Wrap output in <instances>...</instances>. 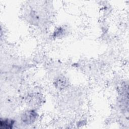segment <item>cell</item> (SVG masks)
I'll use <instances>...</instances> for the list:
<instances>
[{"label":"cell","instance_id":"6da1fadb","mask_svg":"<svg viewBox=\"0 0 129 129\" xmlns=\"http://www.w3.org/2000/svg\"><path fill=\"white\" fill-rule=\"evenodd\" d=\"M37 114L35 111L32 110L25 111L21 116L22 121L26 124L32 123L36 119Z\"/></svg>","mask_w":129,"mask_h":129},{"label":"cell","instance_id":"7a4b0ae2","mask_svg":"<svg viewBox=\"0 0 129 129\" xmlns=\"http://www.w3.org/2000/svg\"><path fill=\"white\" fill-rule=\"evenodd\" d=\"M15 121L11 119H1V127L2 128L9 129L12 128L14 125Z\"/></svg>","mask_w":129,"mask_h":129}]
</instances>
